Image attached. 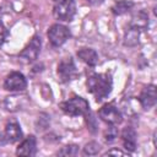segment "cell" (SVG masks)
Instances as JSON below:
<instances>
[{
	"label": "cell",
	"mask_w": 157,
	"mask_h": 157,
	"mask_svg": "<svg viewBox=\"0 0 157 157\" xmlns=\"http://www.w3.org/2000/svg\"><path fill=\"white\" fill-rule=\"evenodd\" d=\"M105 155H117V156H125V153L120 150H109Z\"/></svg>",
	"instance_id": "obj_19"
},
{
	"label": "cell",
	"mask_w": 157,
	"mask_h": 157,
	"mask_svg": "<svg viewBox=\"0 0 157 157\" xmlns=\"http://www.w3.org/2000/svg\"><path fill=\"white\" fill-rule=\"evenodd\" d=\"M139 101L142 105V108L145 109H150L152 108L155 104H156V101H157V94H156V87L153 85H148L146 86L141 93H140V97H139Z\"/></svg>",
	"instance_id": "obj_9"
},
{
	"label": "cell",
	"mask_w": 157,
	"mask_h": 157,
	"mask_svg": "<svg viewBox=\"0 0 157 157\" xmlns=\"http://www.w3.org/2000/svg\"><path fill=\"white\" fill-rule=\"evenodd\" d=\"M70 37V31L66 26L60 25V23H55L53 25L49 31H48V38L49 42L52 43V45L54 47H60L63 45Z\"/></svg>",
	"instance_id": "obj_4"
},
{
	"label": "cell",
	"mask_w": 157,
	"mask_h": 157,
	"mask_svg": "<svg viewBox=\"0 0 157 157\" xmlns=\"http://www.w3.org/2000/svg\"><path fill=\"white\" fill-rule=\"evenodd\" d=\"M121 139L126 151L132 152L136 148V132L132 128H125L121 132Z\"/></svg>",
	"instance_id": "obj_12"
},
{
	"label": "cell",
	"mask_w": 157,
	"mask_h": 157,
	"mask_svg": "<svg viewBox=\"0 0 157 157\" xmlns=\"http://www.w3.org/2000/svg\"><path fill=\"white\" fill-rule=\"evenodd\" d=\"M117 136H118V132H117V129L114 128V125H112L110 128H108V130H107L105 134H104V137H105V140H107L108 142L114 141Z\"/></svg>",
	"instance_id": "obj_17"
},
{
	"label": "cell",
	"mask_w": 157,
	"mask_h": 157,
	"mask_svg": "<svg viewBox=\"0 0 157 157\" xmlns=\"http://www.w3.org/2000/svg\"><path fill=\"white\" fill-rule=\"evenodd\" d=\"M112 86V78L107 74H93L87 80V90L98 102L109 96Z\"/></svg>",
	"instance_id": "obj_1"
},
{
	"label": "cell",
	"mask_w": 157,
	"mask_h": 157,
	"mask_svg": "<svg viewBox=\"0 0 157 157\" xmlns=\"http://www.w3.org/2000/svg\"><path fill=\"white\" fill-rule=\"evenodd\" d=\"M5 139L7 142L12 144V142H16L18 141L21 137H22V131H21V128L17 123L12 121V123H7L6 126H5Z\"/></svg>",
	"instance_id": "obj_11"
},
{
	"label": "cell",
	"mask_w": 157,
	"mask_h": 157,
	"mask_svg": "<svg viewBox=\"0 0 157 157\" xmlns=\"http://www.w3.org/2000/svg\"><path fill=\"white\" fill-rule=\"evenodd\" d=\"M40 37L39 36H33L32 39L29 40V43L26 45V48L20 53V56L28 60V61H33L38 58L39 52H40Z\"/></svg>",
	"instance_id": "obj_8"
},
{
	"label": "cell",
	"mask_w": 157,
	"mask_h": 157,
	"mask_svg": "<svg viewBox=\"0 0 157 157\" xmlns=\"http://www.w3.org/2000/svg\"><path fill=\"white\" fill-rule=\"evenodd\" d=\"M77 152H78V146H76V145H67V146L63 147L58 152V155H60V156H76Z\"/></svg>",
	"instance_id": "obj_15"
},
{
	"label": "cell",
	"mask_w": 157,
	"mask_h": 157,
	"mask_svg": "<svg viewBox=\"0 0 157 157\" xmlns=\"http://www.w3.org/2000/svg\"><path fill=\"white\" fill-rule=\"evenodd\" d=\"M58 75H59V78L63 82L71 81V80H74L76 77L77 69H76V65H75V63H74V60L71 58H65L59 63V65H58Z\"/></svg>",
	"instance_id": "obj_5"
},
{
	"label": "cell",
	"mask_w": 157,
	"mask_h": 157,
	"mask_svg": "<svg viewBox=\"0 0 157 157\" xmlns=\"http://www.w3.org/2000/svg\"><path fill=\"white\" fill-rule=\"evenodd\" d=\"M132 2L131 1H128V0H119L117 1L113 7H112V11L114 15H123L125 12H128L131 7H132Z\"/></svg>",
	"instance_id": "obj_14"
},
{
	"label": "cell",
	"mask_w": 157,
	"mask_h": 157,
	"mask_svg": "<svg viewBox=\"0 0 157 157\" xmlns=\"http://www.w3.org/2000/svg\"><path fill=\"white\" fill-rule=\"evenodd\" d=\"M60 108L65 114H67L70 117H78V115H83L90 112L88 102L85 98L78 97V96H75V97L60 103Z\"/></svg>",
	"instance_id": "obj_2"
},
{
	"label": "cell",
	"mask_w": 157,
	"mask_h": 157,
	"mask_svg": "<svg viewBox=\"0 0 157 157\" xmlns=\"http://www.w3.org/2000/svg\"><path fill=\"white\" fill-rule=\"evenodd\" d=\"M77 56L87 65L90 66H94L98 63V54L94 49L91 48H82L77 52Z\"/></svg>",
	"instance_id": "obj_13"
},
{
	"label": "cell",
	"mask_w": 157,
	"mask_h": 157,
	"mask_svg": "<svg viewBox=\"0 0 157 157\" xmlns=\"http://www.w3.org/2000/svg\"><path fill=\"white\" fill-rule=\"evenodd\" d=\"M54 1H58V0H54Z\"/></svg>",
	"instance_id": "obj_21"
},
{
	"label": "cell",
	"mask_w": 157,
	"mask_h": 157,
	"mask_svg": "<svg viewBox=\"0 0 157 157\" xmlns=\"http://www.w3.org/2000/svg\"><path fill=\"white\" fill-rule=\"evenodd\" d=\"M6 36H7V31H6L5 26H4V23L0 21V44H1V43L5 40Z\"/></svg>",
	"instance_id": "obj_18"
},
{
	"label": "cell",
	"mask_w": 157,
	"mask_h": 157,
	"mask_svg": "<svg viewBox=\"0 0 157 157\" xmlns=\"http://www.w3.org/2000/svg\"><path fill=\"white\" fill-rule=\"evenodd\" d=\"M54 17L59 21L70 22L76 13V2L75 0H60L56 2L53 10Z\"/></svg>",
	"instance_id": "obj_3"
},
{
	"label": "cell",
	"mask_w": 157,
	"mask_h": 157,
	"mask_svg": "<svg viewBox=\"0 0 157 157\" xmlns=\"http://www.w3.org/2000/svg\"><path fill=\"white\" fill-rule=\"evenodd\" d=\"M27 86V81L26 77L17 71H13L11 74H9L4 81V88L11 92H18V91H23Z\"/></svg>",
	"instance_id": "obj_7"
},
{
	"label": "cell",
	"mask_w": 157,
	"mask_h": 157,
	"mask_svg": "<svg viewBox=\"0 0 157 157\" xmlns=\"http://www.w3.org/2000/svg\"><path fill=\"white\" fill-rule=\"evenodd\" d=\"M88 4H91V5H99V4H102L103 2V0H86Z\"/></svg>",
	"instance_id": "obj_20"
},
{
	"label": "cell",
	"mask_w": 157,
	"mask_h": 157,
	"mask_svg": "<svg viewBox=\"0 0 157 157\" xmlns=\"http://www.w3.org/2000/svg\"><path fill=\"white\" fill-rule=\"evenodd\" d=\"M98 115H99V118L104 123H107L109 125H117V124L121 123V120H123L121 113L119 112V109L114 104H105V105H103L99 109Z\"/></svg>",
	"instance_id": "obj_6"
},
{
	"label": "cell",
	"mask_w": 157,
	"mask_h": 157,
	"mask_svg": "<svg viewBox=\"0 0 157 157\" xmlns=\"http://www.w3.org/2000/svg\"><path fill=\"white\" fill-rule=\"evenodd\" d=\"M98 151H99V145L96 144V142H90V144H87L86 147H85V150H83V152H85L86 155H96Z\"/></svg>",
	"instance_id": "obj_16"
},
{
	"label": "cell",
	"mask_w": 157,
	"mask_h": 157,
	"mask_svg": "<svg viewBox=\"0 0 157 157\" xmlns=\"http://www.w3.org/2000/svg\"><path fill=\"white\" fill-rule=\"evenodd\" d=\"M37 151V141L33 135L26 137L16 150V155L18 156H34Z\"/></svg>",
	"instance_id": "obj_10"
}]
</instances>
